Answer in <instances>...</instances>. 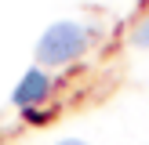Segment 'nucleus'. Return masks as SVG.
Here are the masks:
<instances>
[{"label": "nucleus", "mask_w": 149, "mask_h": 145, "mask_svg": "<svg viewBox=\"0 0 149 145\" xmlns=\"http://www.w3.org/2000/svg\"><path fill=\"white\" fill-rule=\"evenodd\" d=\"M84 47H87V29L80 22H55L36 44V58L47 65H62L69 58H77Z\"/></svg>", "instance_id": "1"}, {"label": "nucleus", "mask_w": 149, "mask_h": 145, "mask_svg": "<svg viewBox=\"0 0 149 145\" xmlns=\"http://www.w3.org/2000/svg\"><path fill=\"white\" fill-rule=\"evenodd\" d=\"M44 94H47V76L44 72H26V80L18 84V91H15V102L18 105H33V102H40Z\"/></svg>", "instance_id": "2"}, {"label": "nucleus", "mask_w": 149, "mask_h": 145, "mask_svg": "<svg viewBox=\"0 0 149 145\" xmlns=\"http://www.w3.org/2000/svg\"><path fill=\"white\" fill-rule=\"evenodd\" d=\"M135 44H138V47H149V18L135 29Z\"/></svg>", "instance_id": "3"}, {"label": "nucleus", "mask_w": 149, "mask_h": 145, "mask_svg": "<svg viewBox=\"0 0 149 145\" xmlns=\"http://www.w3.org/2000/svg\"><path fill=\"white\" fill-rule=\"evenodd\" d=\"M58 145H87V142H77V138H69V142H58Z\"/></svg>", "instance_id": "4"}]
</instances>
